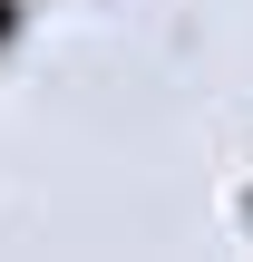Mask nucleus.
Instances as JSON below:
<instances>
[{
  "instance_id": "1",
  "label": "nucleus",
  "mask_w": 253,
  "mask_h": 262,
  "mask_svg": "<svg viewBox=\"0 0 253 262\" xmlns=\"http://www.w3.org/2000/svg\"><path fill=\"white\" fill-rule=\"evenodd\" d=\"M10 29H20V0H0V39H10Z\"/></svg>"
}]
</instances>
